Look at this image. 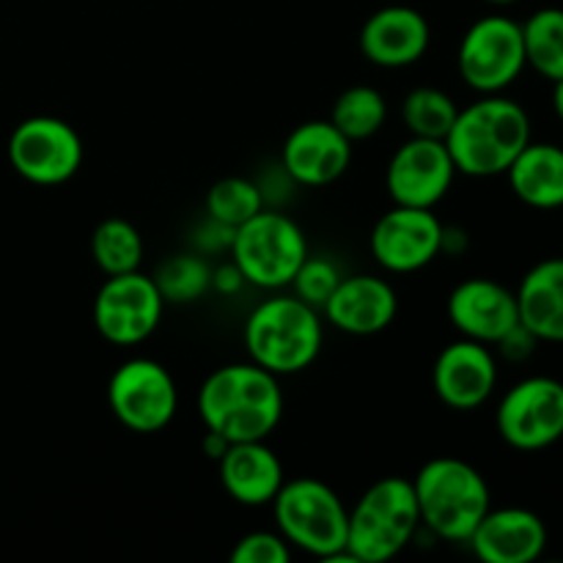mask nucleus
Segmentation results:
<instances>
[{
  "label": "nucleus",
  "instance_id": "a211bd4d",
  "mask_svg": "<svg viewBox=\"0 0 563 563\" xmlns=\"http://www.w3.org/2000/svg\"><path fill=\"white\" fill-rule=\"evenodd\" d=\"M284 170L306 187L333 185L352 163V141L333 121H306L284 143Z\"/></svg>",
  "mask_w": 563,
  "mask_h": 563
},
{
  "label": "nucleus",
  "instance_id": "20e7f679",
  "mask_svg": "<svg viewBox=\"0 0 563 563\" xmlns=\"http://www.w3.org/2000/svg\"><path fill=\"white\" fill-rule=\"evenodd\" d=\"M421 526L445 542H467L478 522L493 509L489 484L471 462L438 456L412 478Z\"/></svg>",
  "mask_w": 563,
  "mask_h": 563
},
{
  "label": "nucleus",
  "instance_id": "bb28decb",
  "mask_svg": "<svg viewBox=\"0 0 563 563\" xmlns=\"http://www.w3.org/2000/svg\"><path fill=\"white\" fill-rule=\"evenodd\" d=\"M456 108L454 99L445 91L432 86L412 88L401 102V121L412 137H429V141H445L454 126Z\"/></svg>",
  "mask_w": 563,
  "mask_h": 563
},
{
  "label": "nucleus",
  "instance_id": "9b49d317",
  "mask_svg": "<svg viewBox=\"0 0 563 563\" xmlns=\"http://www.w3.org/2000/svg\"><path fill=\"white\" fill-rule=\"evenodd\" d=\"M495 427L506 445L517 451H542L563 440V383L553 377H528L506 390L495 412Z\"/></svg>",
  "mask_w": 563,
  "mask_h": 563
},
{
  "label": "nucleus",
  "instance_id": "f8f14e48",
  "mask_svg": "<svg viewBox=\"0 0 563 563\" xmlns=\"http://www.w3.org/2000/svg\"><path fill=\"white\" fill-rule=\"evenodd\" d=\"M163 308L157 284L141 269L108 275L93 297V328L108 344L135 346L157 330Z\"/></svg>",
  "mask_w": 563,
  "mask_h": 563
},
{
  "label": "nucleus",
  "instance_id": "aec40b11",
  "mask_svg": "<svg viewBox=\"0 0 563 563\" xmlns=\"http://www.w3.org/2000/svg\"><path fill=\"white\" fill-rule=\"evenodd\" d=\"M322 311L324 319L341 333L374 335L390 328L399 311V297L385 278L350 275V278H341Z\"/></svg>",
  "mask_w": 563,
  "mask_h": 563
},
{
  "label": "nucleus",
  "instance_id": "393cba45",
  "mask_svg": "<svg viewBox=\"0 0 563 563\" xmlns=\"http://www.w3.org/2000/svg\"><path fill=\"white\" fill-rule=\"evenodd\" d=\"M91 256L104 275H124L141 269L143 236L130 220L108 218L93 229Z\"/></svg>",
  "mask_w": 563,
  "mask_h": 563
},
{
  "label": "nucleus",
  "instance_id": "f257e3e1",
  "mask_svg": "<svg viewBox=\"0 0 563 563\" xmlns=\"http://www.w3.org/2000/svg\"><path fill=\"white\" fill-rule=\"evenodd\" d=\"M198 412L209 432L229 443L267 440L284 418V390L278 377L256 363H231L203 379Z\"/></svg>",
  "mask_w": 563,
  "mask_h": 563
},
{
  "label": "nucleus",
  "instance_id": "e433bc0d",
  "mask_svg": "<svg viewBox=\"0 0 563 563\" xmlns=\"http://www.w3.org/2000/svg\"><path fill=\"white\" fill-rule=\"evenodd\" d=\"M487 3H495V5H511V3H517V0H487Z\"/></svg>",
  "mask_w": 563,
  "mask_h": 563
},
{
  "label": "nucleus",
  "instance_id": "c85d7f7f",
  "mask_svg": "<svg viewBox=\"0 0 563 563\" xmlns=\"http://www.w3.org/2000/svg\"><path fill=\"white\" fill-rule=\"evenodd\" d=\"M154 284L165 302L185 306V302L201 300L207 289H212V267L201 256L179 253L157 269Z\"/></svg>",
  "mask_w": 563,
  "mask_h": 563
},
{
  "label": "nucleus",
  "instance_id": "6e6552de",
  "mask_svg": "<svg viewBox=\"0 0 563 563\" xmlns=\"http://www.w3.org/2000/svg\"><path fill=\"white\" fill-rule=\"evenodd\" d=\"M460 75L473 91L500 93L528 66L522 25L511 16L489 14L473 22L456 53Z\"/></svg>",
  "mask_w": 563,
  "mask_h": 563
},
{
  "label": "nucleus",
  "instance_id": "39448f33",
  "mask_svg": "<svg viewBox=\"0 0 563 563\" xmlns=\"http://www.w3.org/2000/svg\"><path fill=\"white\" fill-rule=\"evenodd\" d=\"M418 528L421 511L410 478H379L350 511L346 553L357 563H385L412 542Z\"/></svg>",
  "mask_w": 563,
  "mask_h": 563
},
{
  "label": "nucleus",
  "instance_id": "412c9836",
  "mask_svg": "<svg viewBox=\"0 0 563 563\" xmlns=\"http://www.w3.org/2000/svg\"><path fill=\"white\" fill-rule=\"evenodd\" d=\"M218 462L223 489L242 506L273 504L286 482L278 454L264 440L231 443Z\"/></svg>",
  "mask_w": 563,
  "mask_h": 563
},
{
  "label": "nucleus",
  "instance_id": "a878e982",
  "mask_svg": "<svg viewBox=\"0 0 563 563\" xmlns=\"http://www.w3.org/2000/svg\"><path fill=\"white\" fill-rule=\"evenodd\" d=\"M385 119H388V102L372 86L346 88L344 93H339L333 113H330L335 130L350 137L352 143L368 141V137L377 135L385 126Z\"/></svg>",
  "mask_w": 563,
  "mask_h": 563
},
{
  "label": "nucleus",
  "instance_id": "473e14b6",
  "mask_svg": "<svg viewBox=\"0 0 563 563\" xmlns=\"http://www.w3.org/2000/svg\"><path fill=\"white\" fill-rule=\"evenodd\" d=\"M242 284H245V278H242L234 262L223 264V267H218L212 273V289L220 291V295H234V291L242 289Z\"/></svg>",
  "mask_w": 563,
  "mask_h": 563
},
{
  "label": "nucleus",
  "instance_id": "4be33fe9",
  "mask_svg": "<svg viewBox=\"0 0 563 563\" xmlns=\"http://www.w3.org/2000/svg\"><path fill=\"white\" fill-rule=\"evenodd\" d=\"M515 295L520 322L539 341L563 344V258H544L528 269Z\"/></svg>",
  "mask_w": 563,
  "mask_h": 563
},
{
  "label": "nucleus",
  "instance_id": "2f4dec72",
  "mask_svg": "<svg viewBox=\"0 0 563 563\" xmlns=\"http://www.w3.org/2000/svg\"><path fill=\"white\" fill-rule=\"evenodd\" d=\"M495 346H498L500 355H504L506 361L522 363V361H528V357H531L533 352H537L539 339L531 333V330L526 328V324L517 322L515 328H511L509 333H506L504 339H500Z\"/></svg>",
  "mask_w": 563,
  "mask_h": 563
},
{
  "label": "nucleus",
  "instance_id": "4468645a",
  "mask_svg": "<svg viewBox=\"0 0 563 563\" xmlns=\"http://www.w3.org/2000/svg\"><path fill=\"white\" fill-rule=\"evenodd\" d=\"M372 253L388 273H418L443 253V223L434 209L396 203L374 225Z\"/></svg>",
  "mask_w": 563,
  "mask_h": 563
},
{
  "label": "nucleus",
  "instance_id": "423d86ee",
  "mask_svg": "<svg viewBox=\"0 0 563 563\" xmlns=\"http://www.w3.org/2000/svg\"><path fill=\"white\" fill-rule=\"evenodd\" d=\"M275 526L291 548L306 550L322 561H335L346 553L350 511L344 500L319 478L284 482L273 500Z\"/></svg>",
  "mask_w": 563,
  "mask_h": 563
},
{
  "label": "nucleus",
  "instance_id": "7c9ffc66",
  "mask_svg": "<svg viewBox=\"0 0 563 563\" xmlns=\"http://www.w3.org/2000/svg\"><path fill=\"white\" fill-rule=\"evenodd\" d=\"M234 563H289L291 544L280 533L273 531H253L236 542L231 550Z\"/></svg>",
  "mask_w": 563,
  "mask_h": 563
},
{
  "label": "nucleus",
  "instance_id": "f704fd0d",
  "mask_svg": "<svg viewBox=\"0 0 563 563\" xmlns=\"http://www.w3.org/2000/svg\"><path fill=\"white\" fill-rule=\"evenodd\" d=\"M229 445L231 443L223 438V434L209 432V429H207V434H203V454H207L209 460H220V456L229 451Z\"/></svg>",
  "mask_w": 563,
  "mask_h": 563
},
{
  "label": "nucleus",
  "instance_id": "dca6fc26",
  "mask_svg": "<svg viewBox=\"0 0 563 563\" xmlns=\"http://www.w3.org/2000/svg\"><path fill=\"white\" fill-rule=\"evenodd\" d=\"M361 53L383 69H405L418 64L432 42L427 16L412 5H385L361 27Z\"/></svg>",
  "mask_w": 563,
  "mask_h": 563
},
{
  "label": "nucleus",
  "instance_id": "7ed1b4c3",
  "mask_svg": "<svg viewBox=\"0 0 563 563\" xmlns=\"http://www.w3.org/2000/svg\"><path fill=\"white\" fill-rule=\"evenodd\" d=\"M245 350L256 366L275 377L300 374L322 352L324 328L313 306L297 295L269 297L245 319Z\"/></svg>",
  "mask_w": 563,
  "mask_h": 563
},
{
  "label": "nucleus",
  "instance_id": "6ab92c4d",
  "mask_svg": "<svg viewBox=\"0 0 563 563\" xmlns=\"http://www.w3.org/2000/svg\"><path fill=\"white\" fill-rule=\"evenodd\" d=\"M467 544L484 563H533L548 548V526L531 509H489Z\"/></svg>",
  "mask_w": 563,
  "mask_h": 563
},
{
  "label": "nucleus",
  "instance_id": "2eb2a0df",
  "mask_svg": "<svg viewBox=\"0 0 563 563\" xmlns=\"http://www.w3.org/2000/svg\"><path fill=\"white\" fill-rule=\"evenodd\" d=\"M432 385L438 399L451 410H476L498 388V361L489 344L460 339L434 361Z\"/></svg>",
  "mask_w": 563,
  "mask_h": 563
},
{
  "label": "nucleus",
  "instance_id": "b1692460",
  "mask_svg": "<svg viewBox=\"0 0 563 563\" xmlns=\"http://www.w3.org/2000/svg\"><path fill=\"white\" fill-rule=\"evenodd\" d=\"M522 44L526 60L544 80L563 77V9L548 5L539 9L522 22Z\"/></svg>",
  "mask_w": 563,
  "mask_h": 563
},
{
  "label": "nucleus",
  "instance_id": "f03ea898",
  "mask_svg": "<svg viewBox=\"0 0 563 563\" xmlns=\"http://www.w3.org/2000/svg\"><path fill=\"white\" fill-rule=\"evenodd\" d=\"M531 141V119L526 108L504 93H484L478 102L462 108L445 135L456 174L476 179L506 174Z\"/></svg>",
  "mask_w": 563,
  "mask_h": 563
},
{
  "label": "nucleus",
  "instance_id": "cd10ccee",
  "mask_svg": "<svg viewBox=\"0 0 563 563\" xmlns=\"http://www.w3.org/2000/svg\"><path fill=\"white\" fill-rule=\"evenodd\" d=\"M262 209V190L251 179H242V176H229V179L214 181L207 192L209 220L225 225V229H236V225L247 223Z\"/></svg>",
  "mask_w": 563,
  "mask_h": 563
},
{
  "label": "nucleus",
  "instance_id": "f3484780",
  "mask_svg": "<svg viewBox=\"0 0 563 563\" xmlns=\"http://www.w3.org/2000/svg\"><path fill=\"white\" fill-rule=\"evenodd\" d=\"M449 322L460 330L462 339L498 344L520 322L517 295L498 280H462L449 295Z\"/></svg>",
  "mask_w": 563,
  "mask_h": 563
},
{
  "label": "nucleus",
  "instance_id": "9d476101",
  "mask_svg": "<svg viewBox=\"0 0 563 563\" xmlns=\"http://www.w3.org/2000/svg\"><path fill=\"white\" fill-rule=\"evenodd\" d=\"M11 168L31 185H64L82 165V137L55 115H33L9 137Z\"/></svg>",
  "mask_w": 563,
  "mask_h": 563
},
{
  "label": "nucleus",
  "instance_id": "0eeeda50",
  "mask_svg": "<svg viewBox=\"0 0 563 563\" xmlns=\"http://www.w3.org/2000/svg\"><path fill=\"white\" fill-rule=\"evenodd\" d=\"M231 258L245 284L284 289L308 258V240L300 225L280 212L262 209L231 236Z\"/></svg>",
  "mask_w": 563,
  "mask_h": 563
},
{
  "label": "nucleus",
  "instance_id": "72a5a7b5",
  "mask_svg": "<svg viewBox=\"0 0 563 563\" xmlns=\"http://www.w3.org/2000/svg\"><path fill=\"white\" fill-rule=\"evenodd\" d=\"M467 251V231L465 229H451L443 225V253H465Z\"/></svg>",
  "mask_w": 563,
  "mask_h": 563
},
{
  "label": "nucleus",
  "instance_id": "ddd939ff",
  "mask_svg": "<svg viewBox=\"0 0 563 563\" xmlns=\"http://www.w3.org/2000/svg\"><path fill=\"white\" fill-rule=\"evenodd\" d=\"M456 165L445 141L410 137L394 152L385 174V187L399 207L434 209L454 185Z\"/></svg>",
  "mask_w": 563,
  "mask_h": 563
},
{
  "label": "nucleus",
  "instance_id": "1a4fd4ad",
  "mask_svg": "<svg viewBox=\"0 0 563 563\" xmlns=\"http://www.w3.org/2000/svg\"><path fill=\"white\" fill-rule=\"evenodd\" d=\"M108 405L121 427L137 434H154L174 421L179 410V390L163 363L152 357H132L110 377Z\"/></svg>",
  "mask_w": 563,
  "mask_h": 563
},
{
  "label": "nucleus",
  "instance_id": "c756f323",
  "mask_svg": "<svg viewBox=\"0 0 563 563\" xmlns=\"http://www.w3.org/2000/svg\"><path fill=\"white\" fill-rule=\"evenodd\" d=\"M344 275L339 273L330 258L324 256H308L306 262L300 264V269L291 278V286H295V295L300 297L302 302L313 306L317 311H322L324 302L330 300V295L335 291V286L341 284Z\"/></svg>",
  "mask_w": 563,
  "mask_h": 563
},
{
  "label": "nucleus",
  "instance_id": "c9c22d12",
  "mask_svg": "<svg viewBox=\"0 0 563 563\" xmlns=\"http://www.w3.org/2000/svg\"><path fill=\"white\" fill-rule=\"evenodd\" d=\"M553 110H555V115L563 121V77L553 82Z\"/></svg>",
  "mask_w": 563,
  "mask_h": 563
},
{
  "label": "nucleus",
  "instance_id": "5701e85b",
  "mask_svg": "<svg viewBox=\"0 0 563 563\" xmlns=\"http://www.w3.org/2000/svg\"><path fill=\"white\" fill-rule=\"evenodd\" d=\"M515 196L533 209L563 207V148L531 141L506 170Z\"/></svg>",
  "mask_w": 563,
  "mask_h": 563
}]
</instances>
